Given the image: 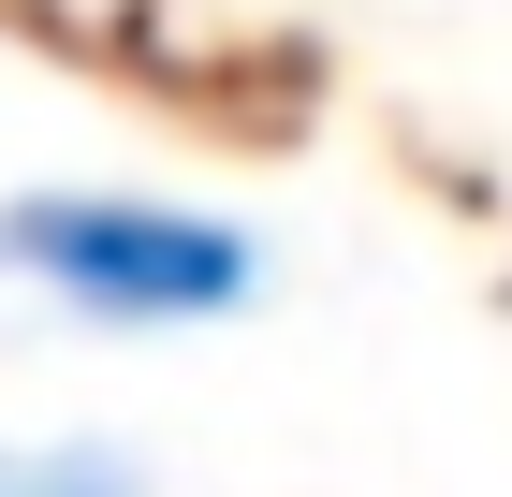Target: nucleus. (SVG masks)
<instances>
[{"label":"nucleus","mask_w":512,"mask_h":497,"mask_svg":"<svg viewBox=\"0 0 512 497\" xmlns=\"http://www.w3.org/2000/svg\"><path fill=\"white\" fill-rule=\"evenodd\" d=\"M0 264L44 278L88 322H220L264 293V249L205 205H147V191H30L0 205Z\"/></svg>","instance_id":"f257e3e1"},{"label":"nucleus","mask_w":512,"mask_h":497,"mask_svg":"<svg viewBox=\"0 0 512 497\" xmlns=\"http://www.w3.org/2000/svg\"><path fill=\"white\" fill-rule=\"evenodd\" d=\"M0 497H147L103 439H0Z\"/></svg>","instance_id":"f03ea898"}]
</instances>
